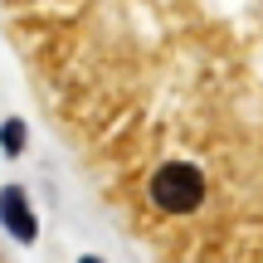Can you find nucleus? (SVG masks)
Returning <instances> with one entry per match:
<instances>
[{
	"instance_id": "obj_1",
	"label": "nucleus",
	"mask_w": 263,
	"mask_h": 263,
	"mask_svg": "<svg viewBox=\"0 0 263 263\" xmlns=\"http://www.w3.org/2000/svg\"><path fill=\"white\" fill-rule=\"evenodd\" d=\"M151 200L166 215H190V210L205 200V176H200L190 161H166V166L151 176Z\"/></svg>"
},
{
	"instance_id": "obj_2",
	"label": "nucleus",
	"mask_w": 263,
	"mask_h": 263,
	"mask_svg": "<svg viewBox=\"0 0 263 263\" xmlns=\"http://www.w3.org/2000/svg\"><path fill=\"white\" fill-rule=\"evenodd\" d=\"M0 224H5L20 244H34L39 224H34V210H29V200H25V190H20V185H5V190H0Z\"/></svg>"
},
{
	"instance_id": "obj_3",
	"label": "nucleus",
	"mask_w": 263,
	"mask_h": 263,
	"mask_svg": "<svg viewBox=\"0 0 263 263\" xmlns=\"http://www.w3.org/2000/svg\"><path fill=\"white\" fill-rule=\"evenodd\" d=\"M0 146H5L10 156H15V151H25V122H20V117H10V122L0 127Z\"/></svg>"
},
{
	"instance_id": "obj_4",
	"label": "nucleus",
	"mask_w": 263,
	"mask_h": 263,
	"mask_svg": "<svg viewBox=\"0 0 263 263\" xmlns=\"http://www.w3.org/2000/svg\"><path fill=\"white\" fill-rule=\"evenodd\" d=\"M78 263H103V258H78Z\"/></svg>"
}]
</instances>
